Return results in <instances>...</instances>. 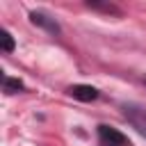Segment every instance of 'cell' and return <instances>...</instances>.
<instances>
[{"label":"cell","mask_w":146,"mask_h":146,"mask_svg":"<svg viewBox=\"0 0 146 146\" xmlns=\"http://www.w3.org/2000/svg\"><path fill=\"white\" fill-rule=\"evenodd\" d=\"M98 137H100V144L103 146H132L125 135H121L119 130H114L110 125H100L98 128Z\"/></svg>","instance_id":"6da1fadb"},{"label":"cell","mask_w":146,"mask_h":146,"mask_svg":"<svg viewBox=\"0 0 146 146\" xmlns=\"http://www.w3.org/2000/svg\"><path fill=\"white\" fill-rule=\"evenodd\" d=\"M68 94H71L73 98L82 100V103H89V100H96V98H98V91H96L94 87H89V84H73V87L68 89Z\"/></svg>","instance_id":"7a4b0ae2"},{"label":"cell","mask_w":146,"mask_h":146,"mask_svg":"<svg viewBox=\"0 0 146 146\" xmlns=\"http://www.w3.org/2000/svg\"><path fill=\"white\" fill-rule=\"evenodd\" d=\"M32 18V23H36V25H43V27H48V30H52V32H57V23H52V21H48L43 14H32L30 16Z\"/></svg>","instance_id":"3957f363"},{"label":"cell","mask_w":146,"mask_h":146,"mask_svg":"<svg viewBox=\"0 0 146 146\" xmlns=\"http://www.w3.org/2000/svg\"><path fill=\"white\" fill-rule=\"evenodd\" d=\"M18 89H23V82H21V80L5 78V91H7V94H16Z\"/></svg>","instance_id":"277c9868"},{"label":"cell","mask_w":146,"mask_h":146,"mask_svg":"<svg viewBox=\"0 0 146 146\" xmlns=\"http://www.w3.org/2000/svg\"><path fill=\"white\" fill-rule=\"evenodd\" d=\"M2 48L9 52V50H14V39H11V34L9 32H2Z\"/></svg>","instance_id":"5b68a950"}]
</instances>
